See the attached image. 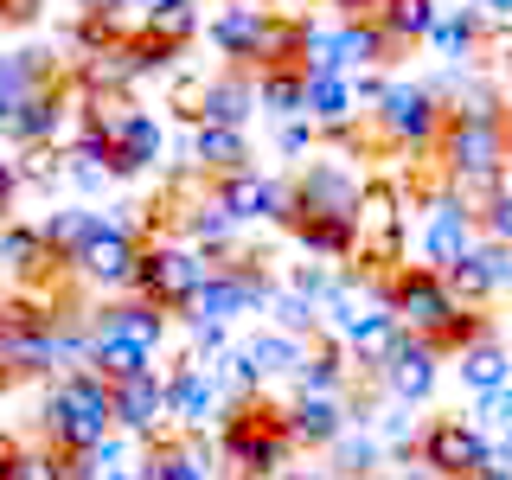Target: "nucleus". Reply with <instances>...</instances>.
<instances>
[{
	"mask_svg": "<svg viewBox=\"0 0 512 480\" xmlns=\"http://www.w3.org/2000/svg\"><path fill=\"white\" fill-rule=\"evenodd\" d=\"M0 448H7V423H0Z\"/></svg>",
	"mask_w": 512,
	"mask_h": 480,
	"instance_id": "de8ad7c7",
	"label": "nucleus"
},
{
	"mask_svg": "<svg viewBox=\"0 0 512 480\" xmlns=\"http://www.w3.org/2000/svg\"><path fill=\"white\" fill-rule=\"evenodd\" d=\"M269 26H276V13H269L263 0H224L218 20L205 26V32H212L218 58H231V71H244V64H250V77H256L263 45H269Z\"/></svg>",
	"mask_w": 512,
	"mask_h": 480,
	"instance_id": "9b49d317",
	"label": "nucleus"
},
{
	"mask_svg": "<svg viewBox=\"0 0 512 480\" xmlns=\"http://www.w3.org/2000/svg\"><path fill=\"white\" fill-rule=\"evenodd\" d=\"M199 26H205L199 0H148V20H141V32H154V39H167V45H186Z\"/></svg>",
	"mask_w": 512,
	"mask_h": 480,
	"instance_id": "2f4dec72",
	"label": "nucleus"
},
{
	"mask_svg": "<svg viewBox=\"0 0 512 480\" xmlns=\"http://www.w3.org/2000/svg\"><path fill=\"white\" fill-rule=\"evenodd\" d=\"M39 231H45V244H52V250L64 256V263H71V256L90 244V231H96V212H90V205H58V212L45 218Z\"/></svg>",
	"mask_w": 512,
	"mask_h": 480,
	"instance_id": "7c9ffc66",
	"label": "nucleus"
},
{
	"mask_svg": "<svg viewBox=\"0 0 512 480\" xmlns=\"http://www.w3.org/2000/svg\"><path fill=\"white\" fill-rule=\"evenodd\" d=\"M64 84L58 77V52H39V45H26V52H7L0 58V135H7L13 116H26L39 96H52Z\"/></svg>",
	"mask_w": 512,
	"mask_h": 480,
	"instance_id": "f8f14e48",
	"label": "nucleus"
},
{
	"mask_svg": "<svg viewBox=\"0 0 512 480\" xmlns=\"http://www.w3.org/2000/svg\"><path fill=\"white\" fill-rule=\"evenodd\" d=\"M346 352L333 340L308 346V359H301V397H346Z\"/></svg>",
	"mask_w": 512,
	"mask_h": 480,
	"instance_id": "c85d7f7f",
	"label": "nucleus"
},
{
	"mask_svg": "<svg viewBox=\"0 0 512 480\" xmlns=\"http://www.w3.org/2000/svg\"><path fill=\"white\" fill-rule=\"evenodd\" d=\"M474 224H480V237H493V244H512V192H487V199L474 205Z\"/></svg>",
	"mask_w": 512,
	"mask_h": 480,
	"instance_id": "f704fd0d",
	"label": "nucleus"
},
{
	"mask_svg": "<svg viewBox=\"0 0 512 480\" xmlns=\"http://www.w3.org/2000/svg\"><path fill=\"white\" fill-rule=\"evenodd\" d=\"M288 429H295V448H333L346 436V404L340 397H295Z\"/></svg>",
	"mask_w": 512,
	"mask_h": 480,
	"instance_id": "4be33fe9",
	"label": "nucleus"
},
{
	"mask_svg": "<svg viewBox=\"0 0 512 480\" xmlns=\"http://www.w3.org/2000/svg\"><path fill=\"white\" fill-rule=\"evenodd\" d=\"M480 244V224H474V199L461 186H448L436 199V212H429L423 224V269H436V276H448V269L461 263Z\"/></svg>",
	"mask_w": 512,
	"mask_h": 480,
	"instance_id": "1a4fd4ad",
	"label": "nucleus"
},
{
	"mask_svg": "<svg viewBox=\"0 0 512 480\" xmlns=\"http://www.w3.org/2000/svg\"><path fill=\"white\" fill-rule=\"evenodd\" d=\"M141 244H148V231H141V224H128V218H96L90 244L71 256V276L90 282V288H109V301H116V288H135Z\"/></svg>",
	"mask_w": 512,
	"mask_h": 480,
	"instance_id": "423d86ee",
	"label": "nucleus"
},
{
	"mask_svg": "<svg viewBox=\"0 0 512 480\" xmlns=\"http://www.w3.org/2000/svg\"><path fill=\"white\" fill-rule=\"evenodd\" d=\"M39 7H45V0H0V20H7V26H32Z\"/></svg>",
	"mask_w": 512,
	"mask_h": 480,
	"instance_id": "58836bf2",
	"label": "nucleus"
},
{
	"mask_svg": "<svg viewBox=\"0 0 512 480\" xmlns=\"http://www.w3.org/2000/svg\"><path fill=\"white\" fill-rule=\"evenodd\" d=\"M372 20H378L384 39H391L397 52H404V45H423L429 32H436L442 13H436V0H378V13H372Z\"/></svg>",
	"mask_w": 512,
	"mask_h": 480,
	"instance_id": "bb28decb",
	"label": "nucleus"
},
{
	"mask_svg": "<svg viewBox=\"0 0 512 480\" xmlns=\"http://www.w3.org/2000/svg\"><path fill=\"white\" fill-rule=\"evenodd\" d=\"M276 480H340V474H333V468H282Z\"/></svg>",
	"mask_w": 512,
	"mask_h": 480,
	"instance_id": "37998d69",
	"label": "nucleus"
},
{
	"mask_svg": "<svg viewBox=\"0 0 512 480\" xmlns=\"http://www.w3.org/2000/svg\"><path fill=\"white\" fill-rule=\"evenodd\" d=\"M141 480H212V468H205V442L199 436L154 442L148 461H141Z\"/></svg>",
	"mask_w": 512,
	"mask_h": 480,
	"instance_id": "a878e982",
	"label": "nucleus"
},
{
	"mask_svg": "<svg viewBox=\"0 0 512 480\" xmlns=\"http://www.w3.org/2000/svg\"><path fill=\"white\" fill-rule=\"evenodd\" d=\"M352 116H359V90L340 71H308V122L327 128V135H352Z\"/></svg>",
	"mask_w": 512,
	"mask_h": 480,
	"instance_id": "aec40b11",
	"label": "nucleus"
},
{
	"mask_svg": "<svg viewBox=\"0 0 512 480\" xmlns=\"http://www.w3.org/2000/svg\"><path fill=\"white\" fill-rule=\"evenodd\" d=\"M26 180H20V160H0V224H7V212H13V192H20Z\"/></svg>",
	"mask_w": 512,
	"mask_h": 480,
	"instance_id": "4c0bfd02",
	"label": "nucleus"
},
{
	"mask_svg": "<svg viewBox=\"0 0 512 480\" xmlns=\"http://www.w3.org/2000/svg\"><path fill=\"white\" fill-rule=\"evenodd\" d=\"M180 224H186V237H192V250H218L224 256V244H231V231H237V218L224 212V205L205 192L192 212H180Z\"/></svg>",
	"mask_w": 512,
	"mask_h": 480,
	"instance_id": "c756f323",
	"label": "nucleus"
},
{
	"mask_svg": "<svg viewBox=\"0 0 512 480\" xmlns=\"http://www.w3.org/2000/svg\"><path fill=\"white\" fill-rule=\"evenodd\" d=\"M295 192V212H320V218H359V180H352L346 167H333V160H308L301 167V180L288 186Z\"/></svg>",
	"mask_w": 512,
	"mask_h": 480,
	"instance_id": "4468645a",
	"label": "nucleus"
},
{
	"mask_svg": "<svg viewBox=\"0 0 512 480\" xmlns=\"http://www.w3.org/2000/svg\"><path fill=\"white\" fill-rule=\"evenodd\" d=\"M205 282H212V256H205V250L173 244V237H148V244H141L135 295L154 301L160 314H192V301H199Z\"/></svg>",
	"mask_w": 512,
	"mask_h": 480,
	"instance_id": "20e7f679",
	"label": "nucleus"
},
{
	"mask_svg": "<svg viewBox=\"0 0 512 480\" xmlns=\"http://www.w3.org/2000/svg\"><path fill=\"white\" fill-rule=\"evenodd\" d=\"M237 359L250 365V378L263 384V378H276V372H301V359H308V340H295V333H256V340L237 346Z\"/></svg>",
	"mask_w": 512,
	"mask_h": 480,
	"instance_id": "393cba45",
	"label": "nucleus"
},
{
	"mask_svg": "<svg viewBox=\"0 0 512 480\" xmlns=\"http://www.w3.org/2000/svg\"><path fill=\"white\" fill-rule=\"evenodd\" d=\"M487 429L480 423H461V416H436V423L423 429V442H416V461H423L429 474L442 480H474L480 461H487Z\"/></svg>",
	"mask_w": 512,
	"mask_h": 480,
	"instance_id": "6e6552de",
	"label": "nucleus"
},
{
	"mask_svg": "<svg viewBox=\"0 0 512 480\" xmlns=\"http://www.w3.org/2000/svg\"><path fill=\"white\" fill-rule=\"evenodd\" d=\"M90 327L96 333H109V340H128V346H141L154 359L160 346H167V314L154 308V301H103V308H90Z\"/></svg>",
	"mask_w": 512,
	"mask_h": 480,
	"instance_id": "f3484780",
	"label": "nucleus"
},
{
	"mask_svg": "<svg viewBox=\"0 0 512 480\" xmlns=\"http://www.w3.org/2000/svg\"><path fill=\"white\" fill-rule=\"evenodd\" d=\"M448 288H455L461 308H487L493 295H506V288H512V244L480 237V244L461 256L455 269H448Z\"/></svg>",
	"mask_w": 512,
	"mask_h": 480,
	"instance_id": "ddd939ff",
	"label": "nucleus"
},
{
	"mask_svg": "<svg viewBox=\"0 0 512 480\" xmlns=\"http://www.w3.org/2000/svg\"><path fill=\"white\" fill-rule=\"evenodd\" d=\"M404 480H442V474H429L423 461H416V468H404Z\"/></svg>",
	"mask_w": 512,
	"mask_h": 480,
	"instance_id": "a18cd8bd",
	"label": "nucleus"
},
{
	"mask_svg": "<svg viewBox=\"0 0 512 480\" xmlns=\"http://www.w3.org/2000/svg\"><path fill=\"white\" fill-rule=\"evenodd\" d=\"M378 301L397 314V327H404L410 340H436L448 320L461 314V301H455V288H448V276H436V269H423V263L384 269V276H378Z\"/></svg>",
	"mask_w": 512,
	"mask_h": 480,
	"instance_id": "39448f33",
	"label": "nucleus"
},
{
	"mask_svg": "<svg viewBox=\"0 0 512 480\" xmlns=\"http://www.w3.org/2000/svg\"><path fill=\"white\" fill-rule=\"evenodd\" d=\"M77 7H84L90 20H116V13L128 7V0H77Z\"/></svg>",
	"mask_w": 512,
	"mask_h": 480,
	"instance_id": "a19ab883",
	"label": "nucleus"
},
{
	"mask_svg": "<svg viewBox=\"0 0 512 480\" xmlns=\"http://www.w3.org/2000/svg\"><path fill=\"white\" fill-rule=\"evenodd\" d=\"M192 167H199L205 180H224V173H244V167H250V141H244V128L199 122V128H192Z\"/></svg>",
	"mask_w": 512,
	"mask_h": 480,
	"instance_id": "412c9836",
	"label": "nucleus"
},
{
	"mask_svg": "<svg viewBox=\"0 0 512 480\" xmlns=\"http://www.w3.org/2000/svg\"><path fill=\"white\" fill-rule=\"evenodd\" d=\"M500 109L512 116V58H506V71H500Z\"/></svg>",
	"mask_w": 512,
	"mask_h": 480,
	"instance_id": "c03bdc74",
	"label": "nucleus"
},
{
	"mask_svg": "<svg viewBox=\"0 0 512 480\" xmlns=\"http://www.w3.org/2000/svg\"><path fill=\"white\" fill-rule=\"evenodd\" d=\"M250 109H256V77H244V71L212 77L199 96V122H218V128H244Z\"/></svg>",
	"mask_w": 512,
	"mask_h": 480,
	"instance_id": "5701e85b",
	"label": "nucleus"
},
{
	"mask_svg": "<svg viewBox=\"0 0 512 480\" xmlns=\"http://www.w3.org/2000/svg\"><path fill=\"white\" fill-rule=\"evenodd\" d=\"M288 231H295V244L308 250V256H320V263L359 256V244H365L359 218H320V212H295V218H288Z\"/></svg>",
	"mask_w": 512,
	"mask_h": 480,
	"instance_id": "6ab92c4d",
	"label": "nucleus"
},
{
	"mask_svg": "<svg viewBox=\"0 0 512 480\" xmlns=\"http://www.w3.org/2000/svg\"><path fill=\"white\" fill-rule=\"evenodd\" d=\"M455 378L468 384L474 397H500V391H512V352H506L500 340H480V346L461 352Z\"/></svg>",
	"mask_w": 512,
	"mask_h": 480,
	"instance_id": "b1692460",
	"label": "nucleus"
},
{
	"mask_svg": "<svg viewBox=\"0 0 512 480\" xmlns=\"http://www.w3.org/2000/svg\"><path fill=\"white\" fill-rule=\"evenodd\" d=\"M276 148L282 154H308V122H288L282 135H276Z\"/></svg>",
	"mask_w": 512,
	"mask_h": 480,
	"instance_id": "ea45409f",
	"label": "nucleus"
},
{
	"mask_svg": "<svg viewBox=\"0 0 512 480\" xmlns=\"http://www.w3.org/2000/svg\"><path fill=\"white\" fill-rule=\"evenodd\" d=\"M378 128H384V141L391 148H436L442 141V128H448V109H442V96L429 90V84H391L384 90V103H378Z\"/></svg>",
	"mask_w": 512,
	"mask_h": 480,
	"instance_id": "0eeeda50",
	"label": "nucleus"
},
{
	"mask_svg": "<svg viewBox=\"0 0 512 480\" xmlns=\"http://www.w3.org/2000/svg\"><path fill=\"white\" fill-rule=\"evenodd\" d=\"M436 359H442V352L429 346V340H410V333H404V340H397V346L378 359L384 391H391L397 404H423V397L436 391Z\"/></svg>",
	"mask_w": 512,
	"mask_h": 480,
	"instance_id": "dca6fc26",
	"label": "nucleus"
},
{
	"mask_svg": "<svg viewBox=\"0 0 512 480\" xmlns=\"http://www.w3.org/2000/svg\"><path fill=\"white\" fill-rule=\"evenodd\" d=\"M474 480H512V442H487V461H480V474Z\"/></svg>",
	"mask_w": 512,
	"mask_h": 480,
	"instance_id": "e433bc0d",
	"label": "nucleus"
},
{
	"mask_svg": "<svg viewBox=\"0 0 512 480\" xmlns=\"http://www.w3.org/2000/svg\"><path fill=\"white\" fill-rule=\"evenodd\" d=\"M116 429V410H109V384L90 372V365H71L52 391H45V448L58 455H90V448L109 442Z\"/></svg>",
	"mask_w": 512,
	"mask_h": 480,
	"instance_id": "f03ea898",
	"label": "nucleus"
},
{
	"mask_svg": "<svg viewBox=\"0 0 512 480\" xmlns=\"http://www.w3.org/2000/svg\"><path fill=\"white\" fill-rule=\"evenodd\" d=\"M167 416H180L186 429H205L224 416V384L205 372V359H180L167 372Z\"/></svg>",
	"mask_w": 512,
	"mask_h": 480,
	"instance_id": "2eb2a0df",
	"label": "nucleus"
},
{
	"mask_svg": "<svg viewBox=\"0 0 512 480\" xmlns=\"http://www.w3.org/2000/svg\"><path fill=\"white\" fill-rule=\"evenodd\" d=\"M436 160L448 173V186H461L480 205L487 192L506 186V160H512V116L487 96H468L461 109H448V128L436 141Z\"/></svg>",
	"mask_w": 512,
	"mask_h": 480,
	"instance_id": "f257e3e1",
	"label": "nucleus"
},
{
	"mask_svg": "<svg viewBox=\"0 0 512 480\" xmlns=\"http://www.w3.org/2000/svg\"><path fill=\"white\" fill-rule=\"evenodd\" d=\"M333 7H340V20H372L378 0H333Z\"/></svg>",
	"mask_w": 512,
	"mask_h": 480,
	"instance_id": "79ce46f5",
	"label": "nucleus"
},
{
	"mask_svg": "<svg viewBox=\"0 0 512 480\" xmlns=\"http://www.w3.org/2000/svg\"><path fill=\"white\" fill-rule=\"evenodd\" d=\"M487 26H493V20H487L480 7H461L455 20H436V32H429V39H436L448 58H468V45H474V39H480Z\"/></svg>",
	"mask_w": 512,
	"mask_h": 480,
	"instance_id": "72a5a7b5",
	"label": "nucleus"
},
{
	"mask_svg": "<svg viewBox=\"0 0 512 480\" xmlns=\"http://www.w3.org/2000/svg\"><path fill=\"white\" fill-rule=\"evenodd\" d=\"M276 320H282V333H308V327H320V308L308 295H301V288H288V295H276Z\"/></svg>",
	"mask_w": 512,
	"mask_h": 480,
	"instance_id": "c9c22d12",
	"label": "nucleus"
},
{
	"mask_svg": "<svg viewBox=\"0 0 512 480\" xmlns=\"http://www.w3.org/2000/svg\"><path fill=\"white\" fill-rule=\"evenodd\" d=\"M7 327H13V320H7V301H0V346H7Z\"/></svg>",
	"mask_w": 512,
	"mask_h": 480,
	"instance_id": "49530a36",
	"label": "nucleus"
},
{
	"mask_svg": "<svg viewBox=\"0 0 512 480\" xmlns=\"http://www.w3.org/2000/svg\"><path fill=\"white\" fill-rule=\"evenodd\" d=\"M256 109H269V116H308V71L301 64L256 71Z\"/></svg>",
	"mask_w": 512,
	"mask_h": 480,
	"instance_id": "cd10ccee",
	"label": "nucleus"
},
{
	"mask_svg": "<svg viewBox=\"0 0 512 480\" xmlns=\"http://www.w3.org/2000/svg\"><path fill=\"white\" fill-rule=\"evenodd\" d=\"M218 455L231 461L244 480H276L295 455V429H288L282 404H231L218 416Z\"/></svg>",
	"mask_w": 512,
	"mask_h": 480,
	"instance_id": "7ed1b4c3",
	"label": "nucleus"
},
{
	"mask_svg": "<svg viewBox=\"0 0 512 480\" xmlns=\"http://www.w3.org/2000/svg\"><path fill=\"white\" fill-rule=\"evenodd\" d=\"M378 455H384V448H378L372 429H346V436L333 442V474H340V480H372Z\"/></svg>",
	"mask_w": 512,
	"mask_h": 480,
	"instance_id": "473e14b6",
	"label": "nucleus"
},
{
	"mask_svg": "<svg viewBox=\"0 0 512 480\" xmlns=\"http://www.w3.org/2000/svg\"><path fill=\"white\" fill-rule=\"evenodd\" d=\"M212 199L237 224H288V218H295V192H288L282 180H269V173H256V167L212 180Z\"/></svg>",
	"mask_w": 512,
	"mask_h": 480,
	"instance_id": "9d476101",
	"label": "nucleus"
},
{
	"mask_svg": "<svg viewBox=\"0 0 512 480\" xmlns=\"http://www.w3.org/2000/svg\"><path fill=\"white\" fill-rule=\"evenodd\" d=\"M109 410H116V429L160 442V416H167V378H160V372H141V378H128V384H109Z\"/></svg>",
	"mask_w": 512,
	"mask_h": 480,
	"instance_id": "a211bd4d",
	"label": "nucleus"
}]
</instances>
